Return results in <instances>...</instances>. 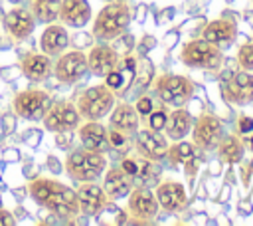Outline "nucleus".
Segmentation results:
<instances>
[{"mask_svg": "<svg viewBox=\"0 0 253 226\" xmlns=\"http://www.w3.org/2000/svg\"><path fill=\"white\" fill-rule=\"evenodd\" d=\"M28 192L38 206L47 208L59 220H73L81 214L77 192L55 178L36 176L28 184Z\"/></svg>", "mask_w": 253, "mask_h": 226, "instance_id": "f257e3e1", "label": "nucleus"}, {"mask_svg": "<svg viewBox=\"0 0 253 226\" xmlns=\"http://www.w3.org/2000/svg\"><path fill=\"white\" fill-rule=\"evenodd\" d=\"M130 20H132V14L126 2L123 0L109 2L95 16L91 26V36L99 42H113L126 32V28L130 26Z\"/></svg>", "mask_w": 253, "mask_h": 226, "instance_id": "f03ea898", "label": "nucleus"}, {"mask_svg": "<svg viewBox=\"0 0 253 226\" xmlns=\"http://www.w3.org/2000/svg\"><path fill=\"white\" fill-rule=\"evenodd\" d=\"M107 157L101 151H93L87 147L73 149L65 157V172L75 182H93L103 176L107 170Z\"/></svg>", "mask_w": 253, "mask_h": 226, "instance_id": "7ed1b4c3", "label": "nucleus"}, {"mask_svg": "<svg viewBox=\"0 0 253 226\" xmlns=\"http://www.w3.org/2000/svg\"><path fill=\"white\" fill-rule=\"evenodd\" d=\"M115 103H117V93L107 83H99L83 89L75 101L81 119H87V121L103 119L105 115L111 113Z\"/></svg>", "mask_w": 253, "mask_h": 226, "instance_id": "20e7f679", "label": "nucleus"}, {"mask_svg": "<svg viewBox=\"0 0 253 226\" xmlns=\"http://www.w3.org/2000/svg\"><path fill=\"white\" fill-rule=\"evenodd\" d=\"M178 59L192 69H208L215 71L223 63V50L210 44L204 38H194L182 46Z\"/></svg>", "mask_w": 253, "mask_h": 226, "instance_id": "39448f33", "label": "nucleus"}, {"mask_svg": "<svg viewBox=\"0 0 253 226\" xmlns=\"http://www.w3.org/2000/svg\"><path fill=\"white\" fill-rule=\"evenodd\" d=\"M154 91L158 99L168 107H184L196 91L194 81L180 73H162L154 79Z\"/></svg>", "mask_w": 253, "mask_h": 226, "instance_id": "423d86ee", "label": "nucleus"}, {"mask_svg": "<svg viewBox=\"0 0 253 226\" xmlns=\"http://www.w3.org/2000/svg\"><path fill=\"white\" fill-rule=\"evenodd\" d=\"M42 121L45 131L71 133V131H77V127L81 125V115L77 111V105L71 99H57V101H51Z\"/></svg>", "mask_w": 253, "mask_h": 226, "instance_id": "0eeeda50", "label": "nucleus"}, {"mask_svg": "<svg viewBox=\"0 0 253 226\" xmlns=\"http://www.w3.org/2000/svg\"><path fill=\"white\" fill-rule=\"evenodd\" d=\"M49 105H51V97L43 89H24L16 93L12 101L14 115L26 121H40L49 109Z\"/></svg>", "mask_w": 253, "mask_h": 226, "instance_id": "6e6552de", "label": "nucleus"}, {"mask_svg": "<svg viewBox=\"0 0 253 226\" xmlns=\"http://www.w3.org/2000/svg\"><path fill=\"white\" fill-rule=\"evenodd\" d=\"M89 71L87 65V54L83 50H65L57 56L53 75L63 85H73L79 79H83Z\"/></svg>", "mask_w": 253, "mask_h": 226, "instance_id": "1a4fd4ad", "label": "nucleus"}, {"mask_svg": "<svg viewBox=\"0 0 253 226\" xmlns=\"http://www.w3.org/2000/svg\"><path fill=\"white\" fill-rule=\"evenodd\" d=\"M223 137V123L213 113H202L192 125V143L198 151H211Z\"/></svg>", "mask_w": 253, "mask_h": 226, "instance_id": "9d476101", "label": "nucleus"}, {"mask_svg": "<svg viewBox=\"0 0 253 226\" xmlns=\"http://www.w3.org/2000/svg\"><path fill=\"white\" fill-rule=\"evenodd\" d=\"M158 200L152 188L146 186H132V190L128 192V200H126V210L130 212V216L136 222H150L158 216Z\"/></svg>", "mask_w": 253, "mask_h": 226, "instance_id": "9b49d317", "label": "nucleus"}, {"mask_svg": "<svg viewBox=\"0 0 253 226\" xmlns=\"http://www.w3.org/2000/svg\"><path fill=\"white\" fill-rule=\"evenodd\" d=\"M134 147L142 159L160 163L166 159L168 139L162 135V131H152V129L144 127V129H138L134 133Z\"/></svg>", "mask_w": 253, "mask_h": 226, "instance_id": "f8f14e48", "label": "nucleus"}, {"mask_svg": "<svg viewBox=\"0 0 253 226\" xmlns=\"http://www.w3.org/2000/svg\"><path fill=\"white\" fill-rule=\"evenodd\" d=\"M221 93L227 103L249 105L253 103V73L239 69L225 83H221Z\"/></svg>", "mask_w": 253, "mask_h": 226, "instance_id": "ddd939ff", "label": "nucleus"}, {"mask_svg": "<svg viewBox=\"0 0 253 226\" xmlns=\"http://www.w3.org/2000/svg\"><path fill=\"white\" fill-rule=\"evenodd\" d=\"M121 59V54L109 46L107 42H101L97 46H91L89 54H87V65H89V73L97 75V77H105L107 73H111L113 69H117Z\"/></svg>", "mask_w": 253, "mask_h": 226, "instance_id": "4468645a", "label": "nucleus"}, {"mask_svg": "<svg viewBox=\"0 0 253 226\" xmlns=\"http://www.w3.org/2000/svg\"><path fill=\"white\" fill-rule=\"evenodd\" d=\"M2 26L6 30V34L14 40H26L34 28H36V18L32 14V10L28 8H22V6H16V8H10L6 14H4V20H2Z\"/></svg>", "mask_w": 253, "mask_h": 226, "instance_id": "2eb2a0df", "label": "nucleus"}, {"mask_svg": "<svg viewBox=\"0 0 253 226\" xmlns=\"http://www.w3.org/2000/svg\"><path fill=\"white\" fill-rule=\"evenodd\" d=\"M77 198H79V210L83 216H95L101 210L107 208L109 204V196L105 192V188L101 184H97V180L93 182H81V186L75 190Z\"/></svg>", "mask_w": 253, "mask_h": 226, "instance_id": "dca6fc26", "label": "nucleus"}, {"mask_svg": "<svg viewBox=\"0 0 253 226\" xmlns=\"http://www.w3.org/2000/svg\"><path fill=\"white\" fill-rule=\"evenodd\" d=\"M202 38L208 40L210 44L217 46L219 50H227L235 44L237 40V26L233 20H227V18H215L211 22H208L204 26V32H202Z\"/></svg>", "mask_w": 253, "mask_h": 226, "instance_id": "f3484780", "label": "nucleus"}, {"mask_svg": "<svg viewBox=\"0 0 253 226\" xmlns=\"http://www.w3.org/2000/svg\"><path fill=\"white\" fill-rule=\"evenodd\" d=\"M154 194H156V200H158L160 208L166 210V212H180L188 202L184 184L178 182V180H170V178L160 180L156 184Z\"/></svg>", "mask_w": 253, "mask_h": 226, "instance_id": "a211bd4d", "label": "nucleus"}, {"mask_svg": "<svg viewBox=\"0 0 253 226\" xmlns=\"http://www.w3.org/2000/svg\"><path fill=\"white\" fill-rule=\"evenodd\" d=\"M20 71L24 73L26 79L40 83L53 73V63L51 57L45 56L43 52H28L20 59Z\"/></svg>", "mask_w": 253, "mask_h": 226, "instance_id": "6ab92c4d", "label": "nucleus"}, {"mask_svg": "<svg viewBox=\"0 0 253 226\" xmlns=\"http://www.w3.org/2000/svg\"><path fill=\"white\" fill-rule=\"evenodd\" d=\"M69 48V34L63 24L51 22L45 26V30L40 36V52H43L49 57H57Z\"/></svg>", "mask_w": 253, "mask_h": 226, "instance_id": "aec40b11", "label": "nucleus"}, {"mask_svg": "<svg viewBox=\"0 0 253 226\" xmlns=\"http://www.w3.org/2000/svg\"><path fill=\"white\" fill-rule=\"evenodd\" d=\"M93 12H91V4L87 0H61L59 6V22L63 26H71V28H83L89 24Z\"/></svg>", "mask_w": 253, "mask_h": 226, "instance_id": "412c9836", "label": "nucleus"}, {"mask_svg": "<svg viewBox=\"0 0 253 226\" xmlns=\"http://www.w3.org/2000/svg\"><path fill=\"white\" fill-rule=\"evenodd\" d=\"M132 176L126 174L121 167H107L105 170V176H103V188L107 192V196L111 200H117V198H125L128 196V192L132 190Z\"/></svg>", "mask_w": 253, "mask_h": 226, "instance_id": "4be33fe9", "label": "nucleus"}, {"mask_svg": "<svg viewBox=\"0 0 253 226\" xmlns=\"http://www.w3.org/2000/svg\"><path fill=\"white\" fill-rule=\"evenodd\" d=\"M109 125L126 135H134L140 127V115L130 103H119V105L115 103V107L111 109Z\"/></svg>", "mask_w": 253, "mask_h": 226, "instance_id": "5701e85b", "label": "nucleus"}, {"mask_svg": "<svg viewBox=\"0 0 253 226\" xmlns=\"http://www.w3.org/2000/svg\"><path fill=\"white\" fill-rule=\"evenodd\" d=\"M77 135L81 139V145L87 149L101 151V153L111 149L109 137H107V127L99 121H85L83 125L77 127Z\"/></svg>", "mask_w": 253, "mask_h": 226, "instance_id": "b1692460", "label": "nucleus"}, {"mask_svg": "<svg viewBox=\"0 0 253 226\" xmlns=\"http://www.w3.org/2000/svg\"><path fill=\"white\" fill-rule=\"evenodd\" d=\"M192 125H194V117L190 115V111L186 107H174L168 113L166 127H164L166 139L168 141H180V139H184L192 131Z\"/></svg>", "mask_w": 253, "mask_h": 226, "instance_id": "393cba45", "label": "nucleus"}, {"mask_svg": "<svg viewBox=\"0 0 253 226\" xmlns=\"http://www.w3.org/2000/svg\"><path fill=\"white\" fill-rule=\"evenodd\" d=\"M217 153H219V161L225 163V165H237L243 161V155H245V147H243V141L235 135V133H229V135H223L217 143Z\"/></svg>", "mask_w": 253, "mask_h": 226, "instance_id": "a878e982", "label": "nucleus"}, {"mask_svg": "<svg viewBox=\"0 0 253 226\" xmlns=\"http://www.w3.org/2000/svg\"><path fill=\"white\" fill-rule=\"evenodd\" d=\"M61 0H30V10L40 24H51L59 18Z\"/></svg>", "mask_w": 253, "mask_h": 226, "instance_id": "bb28decb", "label": "nucleus"}, {"mask_svg": "<svg viewBox=\"0 0 253 226\" xmlns=\"http://www.w3.org/2000/svg\"><path fill=\"white\" fill-rule=\"evenodd\" d=\"M160 174H162V169L154 161L142 159V161H138V169H136V174L132 176V180H136V186L152 188L160 182Z\"/></svg>", "mask_w": 253, "mask_h": 226, "instance_id": "cd10ccee", "label": "nucleus"}, {"mask_svg": "<svg viewBox=\"0 0 253 226\" xmlns=\"http://www.w3.org/2000/svg\"><path fill=\"white\" fill-rule=\"evenodd\" d=\"M196 155H198V147L192 141H186V139L174 141L172 145H168V151H166V159H168V163L172 167L184 165L186 161H190Z\"/></svg>", "mask_w": 253, "mask_h": 226, "instance_id": "c85d7f7f", "label": "nucleus"}, {"mask_svg": "<svg viewBox=\"0 0 253 226\" xmlns=\"http://www.w3.org/2000/svg\"><path fill=\"white\" fill-rule=\"evenodd\" d=\"M154 79V65L152 61H148L146 57H138L136 59V71H134V81L132 85L138 87V91H144Z\"/></svg>", "mask_w": 253, "mask_h": 226, "instance_id": "c756f323", "label": "nucleus"}, {"mask_svg": "<svg viewBox=\"0 0 253 226\" xmlns=\"http://www.w3.org/2000/svg\"><path fill=\"white\" fill-rule=\"evenodd\" d=\"M237 65L239 69H245V71H253V42H245L239 46L237 50Z\"/></svg>", "mask_w": 253, "mask_h": 226, "instance_id": "7c9ffc66", "label": "nucleus"}, {"mask_svg": "<svg viewBox=\"0 0 253 226\" xmlns=\"http://www.w3.org/2000/svg\"><path fill=\"white\" fill-rule=\"evenodd\" d=\"M166 119H168V111L166 109H158V111H150L144 117V127L152 129V131H164L166 127Z\"/></svg>", "mask_w": 253, "mask_h": 226, "instance_id": "2f4dec72", "label": "nucleus"}, {"mask_svg": "<svg viewBox=\"0 0 253 226\" xmlns=\"http://www.w3.org/2000/svg\"><path fill=\"white\" fill-rule=\"evenodd\" d=\"M107 137H109V145L113 147V149H119V151H125L128 145H130V137L126 135V133H123V131H119V129H115V127H107Z\"/></svg>", "mask_w": 253, "mask_h": 226, "instance_id": "473e14b6", "label": "nucleus"}, {"mask_svg": "<svg viewBox=\"0 0 253 226\" xmlns=\"http://www.w3.org/2000/svg\"><path fill=\"white\" fill-rule=\"evenodd\" d=\"M134 109L138 111L140 117H146V115L154 109V101H152V97H150V95H140L138 101L134 103Z\"/></svg>", "mask_w": 253, "mask_h": 226, "instance_id": "72a5a7b5", "label": "nucleus"}, {"mask_svg": "<svg viewBox=\"0 0 253 226\" xmlns=\"http://www.w3.org/2000/svg\"><path fill=\"white\" fill-rule=\"evenodd\" d=\"M198 167H200V159H198V155L184 163V172H186V176H188L190 182H194V176H196V172H198Z\"/></svg>", "mask_w": 253, "mask_h": 226, "instance_id": "f704fd0d", "label": "nucleus"}, {"mask_svg": "<svg viewBox=\"0 0 253 226\" xmlns=\"http://www.w3.org/2000/svg\"><path fill=\"white\" fill-rule=\"evenodd\" d=\"M69 42L75 44L77 50H81V48H89V46H93V36H91V34H77V36H73Z\"/></svg>", "mask_w": 253, "mask_h": 226, "instance_id": "c9c22d12", "label": "nucleus"}, {"mask_svg": "<svg viewBox=\"0 0 253 226\" xmlns=\"http://www.w3.org/2000/svg\"><path fill=\"white\" fill-rule=\"evenodd\" d=\"M237 131H239L241 135H249V133H253V117L241 115L239 121H237Z\"/></svg>", "mask_w": 253, "mask_h": 226, "instance_id": "e433bc0d", "label": "nucleus"}, {"mask_svg": "<svg viewBox=\"0 0 253 226\" xmlns=\"http://www.w3.org/2000/svg\"><path fill=\"white\" fill-rule=\"evenodd\" d=\"M20 73H22V71H20V65H12V67H2V69H0V77L6 79V81L16 79Z\"/></svg>", "mask_w": 253, "mask_h": 226, "instance_id": "4c0bfd02", "label": "nucleus"}, {"mask_svg": "<svg viewBox=\"0 0 253 226\" xmlns=\"http://www.w3.org/2000/svg\"><path fill=\"white\" fill-rule=\"evenodd\" d=\"M24 141H26L30 147H38L40 141H42V131H38V129H30V131H26Z\"/></svg>", "mask_w": 253, "mask_h": 226, "instance_id": "58836bf2", "label": "nucleus"}, {"mask_svg": "<svg viewBox=\"0 0 253 226\" xmlns=\"http://www.w3.org/2000/svg\"><path fill=\"white\" fill-rule=\"evenodd\" d=\"M14 129H16V117H14V113L2 115V131L4 133H12Z\"/></svg>", "mask_w": 253, "mask_h": 226, "instance_id": "ea45409f", "label": "nucleus"}, {"mask_svg": "<svg viewBox=\"0 0 253 226\" xmlns=\"http://www.w3.org/2000/svg\"><path fill=\"white\" fill-rule=\"evenodd\" d=\"M121 169H123L126 174L134 176V174H136V169H138V161H134V159H123Z\"/></svg>", "mask_w": 253, "mask_h": 226, "instance_id": "a19ab883", "label": "nucleus"}, {"mask_svg": "<svg viewBox=\"0 0 253 226\" xmlns=\"http://www.w3.org/2000/svg\"><path fill=\"white\" fill-rule=\"evenodd\" d=\"M14 224H16L14 214L0 206V226H14Z\"/></svg>", "mask_w": 253, "mask_h": 226, "instance_id": "79ce46f5", "label": "nucleus"}, {"mask_svg": "<svg viewBox=\"0 0 253 226\" xmlns=\"http://www.w3.org/2000/svg\"><path fill=\"white\" fill-rule=\"evenodd\" d=\"M251 169H253V163H249V161H241V180H243V184L247 186L249 184V178H251Z\"/></svg>", "mask_w": 253, "mask_h": 226, "instance_id": "37998d69", "label": "nucleus"}, {"mask_svg": "<svg viewBox=\"0 0 253 226\" xmlns=\"http://www.w3.org/2000/svg\"><path fill=\"white\" fill-rule=\"evenodd\" d=\"M176 42H178V32H168L166 38H164V46H166V50H172V48L176 46Z\"/></svg>", "mask_w": 253, "mask_h": 226, "instance_id": "c03bdc74", "label": "nucleus"}, {"mask_svg": "<svg viewBox=\"0 0 253 226\" xmlns=\"http://www.w3.org/2000/svg\"><path fill=\"white\" fill-rule=\"evenodd\" d=\"M154 46H156V38H154V36H144V38H142V54H146V50H148V48L152 50Z\"/></svg>", "mask_w": 253, "mask_h": 226, "instance_id": "a18cd8bd", "label": "nucleus"}, {"mask_svg": "<svg viewBox=\"0 0 253 226\" xmlns=\"http://www.w3.org/2000/svg\"><path fill=\"white\" fill-rule=\"evenodd\" d=\"M47 167H49V170L51 172H55V174H59L63 169H61V165H59V161L57 159H53V157H47Z\"/></svg>", "mask_w": 253, "mask_h": 226, "instance_id": "49530a36", "label": "nucleus"}, {"mask_svg": "<svg viewBox=\"0 0 253 226\" xmlns=\"http://www.w3.org/2000/svg\"><path fill=\"white\" fill-rule=\"evenodd\" d=\"M115 216H117V218H115V222H117V224H123V222H126V212H125V210H119Z\"/></svg>", "mask_w": 253, "mask_h": 226, "instance_id": "de8ad7c7", "label": "nucleus"}, {"mask_svg": "<svg viewBox=\"0 0 253 226\" xmlns=\"http://www.w3.org/2000/svg\"><path fill=\"white\" fill-rule=\"evenodd\" d=\"M239 210H241V212H245V214H249V212H251V204H249V200L241 202V204H239Z\"/></svg>", "mask_w": 253, "mask_h": 226, "instance_id": "09e8293b", "label": "nucleus"}, {"mask_svg": "<svg viewBox=\"0 0 253 226\" xmlns=\"http://www.w3.org/2000/svg\"><path fill=\"white\" fill-rule=\"evenodd\" d=\"M219 163H221V161H217V163H211V174H213V176H217V174L221 172V170H219Z\"/></svg>", "mask_w": 253, "mask_h": 226, "instance_id": "8fccbe9b", "label": "nucleus"}, {"mask_svg": "<svg viewBox=\"0 0 253 226\" xmlns=\"http://www.w3.org/2000/svg\"><path fill=\"white\" fill-rule=\"evenodd\" d=\"M249 143H251V149H253V135L249 137Z\"/></svg>", "mask_w": 253, "mask_h": 226, "instance_id": "3c124183", "label": "nucleus"}, {"mask_svg": "<svg viewBox=\"0 0 253 226\" xmlns=\"http://www.w3.org/2000/svg\"><path fill=\"white\" fill-rule=\"evenodd\" d=\"M227 2H233V0H227Z\"/></svg>", "mask_w": 253, "mask_h": 226, "instance_id": "603ef678", "label": "nucleus"}, {"mask_svg": "<svg viewBox=\"0 0 253 226\" xmlns=\"http://www.w3.org/2000/svg\"><path fill=\"white\" fill-rule=\"evenodd\" d=\"M123 2H125V0H123Z\"/></svg>", "mask_w": 253, "mask_h": 226, "instance_id": "864d4df0", "label": "nucleus"}, {"mask_svg": "<svg viewBox=\"0 0 253 226\" xmlns=\"http://www.w3.org/2000/svg\"><path fill=\"white\" fill-rule=\"evenodd\" d=\"M251 2H253V0H251Z\"/></svg>", "mask_w": 253, "mask_h": 226, "instance_id": "5fc2aeb1", "label": "nucleus"}]
</instances>
